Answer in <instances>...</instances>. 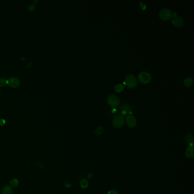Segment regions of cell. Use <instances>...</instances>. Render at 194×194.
<instances>
[{
  "mask_svg": "<svg viewBox=\"0 0 194 194\" xmlns=\"http://www.w3.org/2000/svg\"><path fill=\"white\" fill-rule=\"evenodd\" d=\"M122 108V111H125V112H127L130 110V107L128 105H124Z\"/></svg>",
  "mask_w": 194,
  "mask_h": 194,
  "instance_id": "18",
  "label": "cell"
},
{
  "mask_svg": "<svg viewBox=\"0 0 194 194\" xmlns=\"http://www.w3.org/2000/svg\"><path fill=\"white\" fill-rule=\"evenodd\" d=\"M185 156L187 158H193L194 157V149L193 145H189L185 151Z\"/></svg>",
  "mask_w": 194,
  "mask_h": 194,
  "instance_id": "9",
  "label": "cell"
},
{
  "mask_svg": "<svg viewBox=\"0 0 194 194\" xmlns=\"http://www.w3.org/2000/svg\"><path fill=\"white\" fill-rule=\"evenodd\" d=\"M193 79L190 77H187L184 80V85L187 87H189L193 84Z\"/></svg>",
  "mask_w": 194,
  "mask_h": 194,
  "instance_id": "12",
  "label": "cell"
},
{
  "mask_svg": "<svg viewBox=\"0 0 194 194\" xmlns=\"http://www.w3.org/2000/svg\"><path fill=\"white\" fill-rule=\"evenodd\" d=\"M151 76L150 73L142 71L138 75V80L139 81L143 84H147L150 82L151 80Z\"/></svg>",
  "mask_w": 194,
  "mask_h": 194,
  "instance_id": "3",
  "label": "cell"
},
{
  "mask_svg": "<svg viewBox=\"0 0 194 194\" xmlns=\"http://www.w3.org/2000/svg\"><path fill=\"white\" fill-rule=\"evenodd\" d=\"M124 89V86L122 84H118L115 85L114 87V89L116 92H120L122 91Z\"/></svg>",
  "mask_w": 194,
  "mask_h": 194,
  "instance_id": "13",
  "label": "cell"
},
{
  "mask_svg": "<svg viewBox=\"0 0 194 194\" xmlns=\"http://www.w3.org/2000/svg\"><path fill=\"white\" fill-rule=\"evenodd\" d=\"M126 122L128 126L130 128H134L137 125V120L133 116H128L126 119Z\"/></svg>",
  "mask_w": 194,
  "mask_h": 194,
  "instance_id": "8",
  "label": "cell"
},
{
  "mask_svg": "<svg viewBox=\"0 0 194 194\" xmlns=\"http://www.w3.org/2000/svg\"><path fill=\"white\" fill-rule=\"evenodd\" d=\"M159 17L162 20L167 21L173 17V13L169 9L163 8L159 13Z\"/></svg>",
  "mask_w": 194,
  "mask_h": 194,
  "instance_id": "2",
  "label": "cell"
},
{
  "mask_svg": "<svg viewBox=\"0 0 194 194\" xmlns=\"http://www.w3.org/2000/svg\"><path fill=\"white\" fill-rule=\"evenodd\" d=\"M34 9H35V5H33V4L30 5L28 7V10H29V11H33V10H34Z\"/></svg>",
  "mask_w": 194,
  "mask_h": 194,
  "instance_id": "19",
  "label": "cell"
},
{
  "mask_svg": "<svg viewBox=\"0 0 194 194\" xmlns=\"http://www.w3.org/2000/svg\"><path fill=\"white\" fill-rule=\"evenodd\" d=\"M186 141L188 144L189 145H194V137L191 134H188L186 136Z\"/></svg>",
  "mask_w": 194,
  "mask_h": 194,
  "instance_id": "11",
  "label": "cell"
},
{
  "mask_svg": "<svg viewBox=\"0 0 194 194\" xmlns=\"http://www.w3.org/2000/svg\"><path fill=\"white\" fill-rule=\"evenodd\" d=\"M116 112V109H113V110H112V112H113V113H114V112Z\"/></svg>",
  "mask_w": 194,
  "mask_h": 194,
  "instance_id": "24",
  "label": "cell"
},
{
  "mask_svg": "<svg viewBox=\"0 0 194 194\" xmlns=\"http://www.w3.org/2000/svg\"><path fill=\"white\" fill-rule=\"evenodd\" d=\"M7 84V80L5 79L4 78H0V86L3 87Z\"/></svg>",
  "mask_w": 194,
  "mask_h": 194,
  "instance_id": "16",
  "label": "cell"
},
{
  "mask_svg": "<svg viewBox=\"0 0 194 194\" xmlns=\"http://www.w3.org/2000/svg\"><path fill=\"white\" fill-rule=\"evenodd\" d=\"M125 121V120L123 116H117L113 120V125L116 128H120L124 125Z\"/></svg>",
  "mask_w": 194,
  "mask_h": 194,
  "instance_id": "4",
  "label": "cell"
},
{
  "mask_svg": "<svg viewBox=\"0 0 194 194\" xmlns=\"http://www.w3.org/2000/svg\"><path fill=\"white\" fill-rule=\"evenodd\" d=\"M172 23L175 26L178 28H181L184 24V21L182 17L177 16L174 17L172 20Z\"/></svg>",
  "mask_w": 194,
  "mask_h": 194,
  "instance_id": "6",
  "label": "cell"
},
{
  "mask_svg": "<svg viewBox=\"0 0 194 194\" xmlns=\"http://www.w3.org/2000/svg\"><path fill=\"white\" fill-rule=\"evenodd\" d=\"M125 84L129 88L133 89L137 85V80L133 75L129 74L125 78Z\"/></svg>",
  "mask_w": 194,
  "mask_h": 194,
  "instance_id": "1",
  "label": "cell"
},
{
  "mask_svg": "<svg viewBox=\"0 0 194 194\" xmlns=\"http://www.w3.org/2000/svg\"><path fill=\"white\" fill-rule=\"evenodd\" d=\"M92 177H93L92 174H89V175H88V178L90 179V178H91Z\"/></svg>",
  "mask_w": 194,
  "mask_h": 194,
  "instance_id": "23",
  "label": "cell"
},
{
  "mask_svg": "<svg viewBox=\"0 0 194 194\" xmlns=\"http://www.w3.org/2000/svg\"><path fill=\"white\" fill-rule=\"evenodd\" d=\"M10 184L12 186H14V187H16L18 186V181L17 179H12L11 181H10Z\"/></svg>",
  "mask_w": 194,
  "mask_h": 194,
  "instance_id": "17",
  "label": "cell"
},
{
  "mask_svg": "<svg viewBox=\"0 0 194 194\" xmlns=\"http://www.w3.org/2000/svg\"><path fill=\"white\" fill-rule=\"evenodd\" d=\"M108 103L110 106L116 107L120 105V100L119 98L114 95H110L108 98Z\"/></svg>",
  "mask_w": 194,
  "mask_h": 194,
  "instance_id": "5",
  "label": "cell"
},
{
  "mask_svg": "<svg viewBox=\"0 0 194 194\" xmlns=\"http://www.w3.org/2000/svg\"><path fill=\"white\" fill-rule=\"evenodd\" d=\"M103 132V128L101 126H98L95 129V133L96 135H100Z\"/></svg>",
  "mask_w": 194,
  "mask_h": 194,
  "instance_id": "15",
  "label": "cell"
},
{
  "mask_svg": "<svg viewBox=\"0 0 194 194\" xmlns=\"http://www.w3.org/2000/svg\"><path fill=\"white\" fill-rule=\"evenodd\" d=\"M80 185L82 187V188L85 189L88 186V182L85 179H81L80 181Z\"/></svg>",
  "mask_w": 194,
  "mask_h": 194,
  "instance_id": "14",
  "label": "cell"
},
{
  "mask_svg": "<svg viewBox=\"0 0 194 194\" xmlns=\"http://www.w3.org/2000/svg\"><path fill=\"white\" fill-rule=\"evenodd\" d=\"M7 84L10 87L15 88L19 87L20 84V81L18 78L12 77L7 80Z\"/></svg>",
  "mask_w": 194,
  "mask_h": 194,
  "instance_id": "7",
  "label": "cell"
},
{
  "mask_svg": "<svg viewBox=\"0 0 194 194\" xmlns=\"http://www.w3.org/2000/svg\"><path fill=\"white\" fill-rule=\"evenodd\" d=\"M64 185H65L66 187H70V186H71V184H70L69 182H65V183H64Z\"/></svg>",
  "mask_w": 194,
  "mask_h": 194,
  "instance_id": "22",
  "label": "cell"
},
{
  "mask_svg": "<svg viewBox=\"0 0 194 194\" xmlns=\"http://www.w3.org/2000/svg\"><path fill=\"white\" fill-rule=\"evenodd\" d=\"M108 194H119L118 191H117L116 190H110L109 192L108 193Z\"/></svg>",
  "mask_w": 194,
  "mask_h": 194,
  "instance_id": "20",
  "label": "cell"
},
{
  "mask_svg": "<svg viewBox=\"0 0 194 194\" xmlns=\"http://www.w3.org/2000/svg\"><path fill=\"white\" fill-rule=\"evenodd\" d=\"M5 124V121L3 119L0 120V126H3Z\"/></svg>",
  "mask_w": 194,
  "mask_h": 194,
  "instance_id": "21",
  "label": "cell"
},
{
  "mask_svg": "<svg viewBox=\"0 0 194 194\" xmlns=\"http://www.w3.org/2000/svg\"><path fill=\"white\" fill-rule=\"evenodd\" d=\"M2 194H13L12 187L10 186H6L2 190Z\"/></svg>",
  "mask_w": 194,
  "mask_h": 194,
  "instance_id": "10",
  "label": "cell"
}]
</instances>
